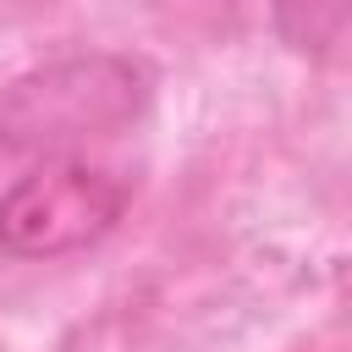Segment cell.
Listing matches in <instances>:
<instances>
[{"mask_svg":"<svg viewBox=\"0 0 352 352\" xmlns=\"http://www.w3.org/2000/svg\"><path fill=\"white\" fill-rule=\"evenodd\" d=\"M126 209V182L88 160H44L0 192V253L60 258L99 242Z\"/></svg>","mask_w":352,"mask_h":352,"instance_id":"obj_2","label":"cell"},{"mask_svg":"<svg viewBox=\"0 0 352 352\" xmlns=\"http://www.w3.org/2000/svg\"><path fill=\"white\" fill-rule=\"evenodd\" d=\"M148 99V72L132 55H60L22 72L0 94V143L16 154L72 160L94 138H116L138 121Z\"/></svg>","mask_w":352,"mask_h":352,"instance_id":"obj_1","label":"cell"}]
</instances>
